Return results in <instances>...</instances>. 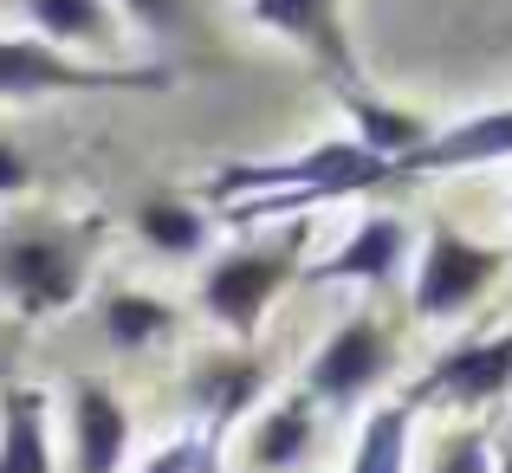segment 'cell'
Returning <instances> with one entry per match:
<instances>
[{
  "instance_id": "19",
  "label": "cell",
  "mask_w": 512,
  "mask_h": 473,
  "mask_svg": "<svg viewBox=\"0 0 512 473\" xmlns=\"http://www.w3.org/2000/svg\"><path fill=\"white\" fill-rule=\"evenodd\" d=\"M221 441H227L221 428L188 422L169 448H156L150 461H143V473H221Z\"/></svg>"
},
{
  "instance_id": "4",
  "label": "cell",
  "mask_w": 512,
  "mask_h": 473,
  "mask_svg": "<svg viewBox=\"0 0 512 473\" xmlns=\"http://www.w3.org/2000/svg\"><path fill=\"white\" fill-rule=\"evenodd\" d=\"M169 65H78L72 52L46 46V39H0V104L26 98H65V91H169Z\"/></svg>"
},
{
  "instance_id": "24",
  "label": "cell",
  "mask_w": 512,
  "mask_h": 473,
  "mask_svg": "<svg viewBox=\"0 0 512 473\" xmlns=\"http://www.w3.org/2000/svg\"><path fill=\"white\" fill-rule=\"evenodd\" d=\"M7 331H13V324H0V344H7Z\"/></svg>"
},
{
  "instance_id": "10",
  "label": "cell",
  "mask_w": 512,
  "mask_h": 473,
  "mask_svg": "<svg viewBox=\"0 0 512 473\" xmlns=\"http://www.w3.org/2000/svg\"><path fill=\"white\" fill-rule=\"evenodd\" d=\"M266 389V363L247 357V350H214V357H201L195 370H188V409H195V422L208 428H234L240 415L260 402Z\"/></svg>"
},
{
  "instance_id": "22",
  "label": "cell",
  "mask_w": 512,
  "mask_h": 473,
  "mask_svg": "<svg viewBox=\"0 0 512 473\" xmlns=\"http://www.w3.org/2000/svg\"><path fill=\"white\" fill-rule=\"evenodd\" d=\"M26 188H33V169H26V156L0 137V195H26Z\"/></svg>"
},
{
  "instance_id": "3",
  "label": "cell",
  "mask_w": 512,
  "mask_h": 473,
  "mask_svg": "<svg viewBox=\"0 0 512 473\" xmlns=\"http://www.w3.org/2000/svg\"><path fill=\"white\" fill-rule=\"evenodd\" d=\"M299 253H305V227L299 221H292L279 240H266V247H234L227 260H214L208 273H201V312L221 324V331L253 337L260 318H266V305L279 299V286L299 273Z\"/></svg>"
},
{
  "instance_id": "5",
  "label": "cell",
  "mask_w": 512,
  "mask_h": 473,
  "mask_svg": "<svg viewBox=\"0 0 512 473\" xmlns=\"http://www.w3.org/2000/svg\"><path fill=\"white\" fill-rule=\"evenodd\" d=\"M247 20L266 26V33H279V39H292V46L325 72V85L338 91L344 104L370 98V91H363V72H357V52H350L338 0H247Z\"/></svg>"
},
{
  "instance_id": "11",
  "label": "cell",
  "mask_w": 512,
  "mask_h": 473,
  "mask_svg": "<svg viewBox=\"0 0 512 473\" xmlns=\"http://www.w3.org/2000/svg\"><path fill=\"white\" fill-rule=\"evenodd\" d=\"M512 156V104L506 111H480L467 124L428 137L409 162H396V182H415V175H441V169H474V162H500Z\"/></svg>"
},
{
  "instance_id": "16",
  "label": "cell",
  "mask_w": 512,
  "mask_h": 473,
  "mask_svg": "<svg viewBox=\"0 0 512 473\" xmlns=\"http://www.w3.org/2000/svg\"><path fill=\"white\" fill-rule=\"evenodd\" d=\"M409 422H415V402L370 409V422L357 435V454H350V473H402V461H409Z\"/></svg>"
},
{
  "instance_id": "21",
  "label": "cell",
  "mask_w": 512,
  "mask_h": 473,
  "mask_svg": "<svg viewBox=\"0 0 512 473\" xmlns=\"http://www.w3.org/2000/svg\"><path fill=\"white\" fill-rule=\"evenodd\" d=\"M493 448H487V428H467V435H454L448 448H441L435 473H493Z\"/></svg>"
},
{
  "instance_id": "6",
  "label": "cell",
  "mask_w": 512,
  "mask_h": 473,
  "mask_svg": "<svg viewBox=\"0 0 512 473\" xmlns=\"http://www.w3.org/2000/svg\"><path fill=\"white\" fill-rule=\"evenodd\" d=\"M506 253L493 247H474L467 234L454 227H435L428 234V253H422V273H415V312L422 318H454L487 292V279H500Z\"/></svg>"
},
{
  "instance_id": "2",
  "label": "cell",
  "mask_w": 512,
  "mask_h": 473,
  "mask_svg": "<svg viewBox=\"0 0 512 473\" xmlns=\"http://www.w3.org/2000/svg\"><path fill=\"white\" fill-rule=\"evenodd\" d=\"M98 247H104L98 221H20L0 234V292L26 318L65 312L85 299Z\"/></svg>"
},
{
  "instance_id": "14",
  "label": "cell",
  "mask_w": 512,
  "mask_h": 473,
  "mask_svg": "<svg viewBox=\"0 0 512 473\" xmlns=\"http://www.w3.org/2000/svg\"><path fill=\"white\" fill-rule=\"evenodd\" d=\"M98 324L104 337H111L117 350H143V344H163V337L182 324L169 299H156V292H137V286H111L98 299Z\"/></svg>"
},
{
  "instance_id": "7",
  "label": "cell",
  "mask_w": 512,
  "mask_h": 473,
  "mask_svg": "<svg viewBox=\"0 0 512 473\" xmlns=\"http://www.w3.org/2000/svg\"><path fill=\"white\" fill-rule=\"evenodd\" d=\"M396 363V344L376 318H344L338 331L325 337V350L305 370V396L312 402H357L370 383H383V370Z\"/></svg>"
},
{
  "instance_id": "18",
  "label": "cell",
  "mask_w": 512,
  "mask_h": 473,
  "mask_svg": "<svg viewBox=\"0 0 512 473\" xmlns=\"http://www.w3.org/2000/svg\"><path fill=\"white\" fill-rule=\"evenodd\" d=\"M26 20L39 26L33 39L46 46H85V39L104 33V0H26Z\"/></svg>"
},
{
  "instance_id": "8",
  "label": "cell",
  "mask_w": 512,
  "mask_h": 473,
  "mask_svg": "<svg viewBox=\"0 0 512 473\" xmlns=\"http://www.w3.org/2000/svg\"><path fill=\"white\" fill-rule=\"evenodd\" d=\"M512 389V331L506 337H474V344H454L448 357H435V370L422 376V389H415V409L435 396L448 402H493Z\"/></svg>"
},
{
  "instance_id": "13",
  "label": "cell",
  "mask_w": 512,
  "mask_h": 473,
  "mask_svg": "<svg viewBox=\"0 0 512 473\" xmlns=\"http://www.w3.org/2000/svg\"><path fill=\"white\" fill-rule=\"evenodd\" d=\"M0 473H52L46 396L33 383H13L0 396Z\"/></svg>"
},
{
  "instance_id": "12",
  "label": "cell",
  "mask_w": 512,
  "mask_h": 473,
  "mask_svg": "<svg viewBox=\"0 0 512 473\" xmlns=\"http://www.w3.org/2000/svg\"><path fill=\"white\" fill-rule=\"evenodd\" d=\"M402 253H409V227H402L396 214H370V221L350 227L344 247L331 253V260H318L305 279H312V286H331V279H363V286H383V279H396Z\"/></svg>"
},
{
  "instance_id": "9",
  "label": "cell",
  "mask_w": 512,
  "mask_h": 473,
  "mask_svg": "<svg viewBox=\"0 0 512 473\" xmlns=\"http://www.w3.org/2000/svg\"><path fill=\"white\" fill-rule=\"evenodd\" d=\"M130 461V409L98 383H72V473H117Z\"/></svg>"
},
{
  "instance_id": "17",
  "label": "cell",
  "mask_w": 512,
  "mask_h": 473,
  "mask_svg": "<svg viewBox=\"0 0 512 473\" xmlns=\"http://www.w3.org/2000/svg\"><path fill=\"white\" fill-rule=\"evenodd\" d=\"M312 448V396H286L279 409H266V422L253 428V467H292Z\"/></svg>"
},
{
  "instance_id": "23",
  "label": "cell",
  "mask_w": 512,
  "mask_h": 473,
  "mask_svg": "<svg viewBox=\"0 0 512 473\" xmlns=\"http://www.w3.org/2000/svg\"><path fill=\"white\" fill-rule=\"evenodd\" d=\"M500 473H512V441H500Z\"/></svg>"
},
{
  "instance_id": "1",
  "label": "cell",
  "mask_w": 512,
  "mask_h": 473,
  "mask_svg": "<svg viewBox=\"0 0 512 473\" xmlns=\"http://www.w3.org/2000/svg\"><path fill=\"white\" fill-rule=\"evenodd\" d=\"M396 182V162L370 156L363 143H318L305 156H279V162H227L208 175L201 195L208 201H234L227 221L253 227L266 214H292L312 201H338V195H370V188Z\"/></svg>"
},
{
  "instance_id": "15",
  "label": "cell",
  "mask_w": 512,
  "mask_h": 473,
  "mask_svg": "<svg viewBox=\"0 0 512 473\" xmlns=\"http://www.w3.org/2000/svg\"><path fill=\"white\" fill-rule=\"evenodd\" d=\"M208 227L214 221L182 195H163V201H143L137 208V240L150 253H163V260H195L208 247Z\"/></svg>"
},
{
  "instance_id": "20",
  "label": "cell",
  "mask_w": 512,
  "mask_h": 473,
  "mask_svg": "<svg viewBox=\"0 0 512 473\" xmlns=\"http://www.w3.org/2000/svg\"><path fill=\"white\" fill-rule=\"evenodd\" d=\"M117 7L163 39H188V0H117Z\"/></svg>"
}]
</instances>
